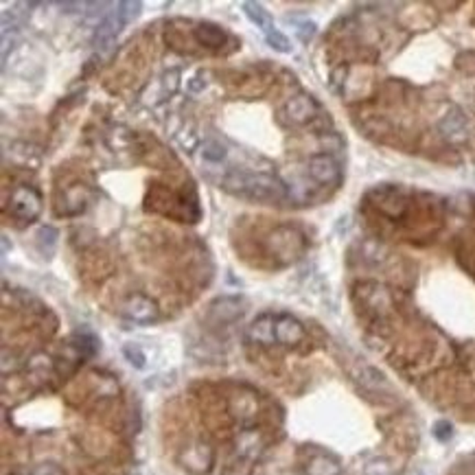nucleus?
Segmentation results:
<instances>
[{
  "label": "nucleus",
  "mask_w": 475,
  "mask_h": 475,
  "mask_svg": "<svg viewBox=\"0 0 475 475\" xmlns=\"http://www.w3.org/2000/svg\"><path fill=\"white\" fill-rule=\"evenodd\" d=\"M224 189L248 197V200L254 202H265V204H279L287 197V189L285 184L274 178L270 173H248V171H235L230 173L228 178L224 180Z\"/></svg>",
  "instance_id": "nucleus-1"
},
{
  "label": "nucleus",
  "mask_w": 475,
  "mask_h": 475,
  "mask_svg": "<svg viewBox=\"0 0 475 475\" xmlns=\"http://www.w3.org/2000/svg\"><path fill=\"white\" fill-rule=\"evenodd\" d=\"M42 213V200L31 186H18L11 193L9 200V215L20 219V222H33Z\"/></svg>",
  "instance_id": "nucleus-2"
},
{
  "label": "nucleus",
  "mask_w": 475,
  "mask_h": 475,
  "mask_svg": "<svg viewBox=\"0 0 475 475\" xmlns=\"http://www.w3.org/2000/svg\"><path fill=\"white\" fill-rule=\"evenodd\" d=\"M120 313H123L129 322L136 324H151L158 320V305L151 300V298L142 296V294H134L129 296L127 300L120 307Z\"/></svg>",
  "instance_id": "nucleus-3"
},
{
  "label": "nucleus",
  "mask_w": 475,
  "mask_h": 475,
  "mask_svg": "<svg viewBox=\"0 0 475 475\" xmlns=\"http://www.w3.org/2000/svg\"><path fill=\"white\" fill-rule=\"evenodd\" d=\"M307 171H309V178L322 186L337 184L342 178V169H339L337 160L333 156H329V153H318V156L309 158Z\"/></svg>",
  "instance_id": "nucleus-4"
},
{
  "label": "nucleus",
  "mask_w": 475,
  "mask_h": 475,
  "mask_svg": "<svg viewBox=\"0 0 475 475\" xmlns=\"http://www.w3.org/2000/svg\"><path fill=\"white\" fill-rule=\"evenodd\" d=\"M246 303L243 298L239 296H224V298H217V300L208 307V320H213L215 324H228V322H235L243 316L246 311Z\"/></svg>",
  "instance_id": "nucleus-5"
},
{
  "label": "nucleus",
  "mask_w": 475,
  "mask_h": 475,
  "mask_svg": "<svg viewBox=\"0 0 475 475\" xmlns=\"http://www.w3.org/2000/svg\"><path fill=\"white\" fill-rule=\"evenodd\" d=\"M318 110H320V105H318L316 99L311 94H307V92H300V94H296V97L290 99V101H287L285 114L294 125H305L318 114Z\"/></svg>",
  "instance_id": "nucleus-6"
},
{
  "label": "nucleus",
  "mask_w": 475,
  "mask_h": 475,
  "mask_svg": "<svg viewBox=\"0 0 475 475\" xmlns=\"http://www.w3.org/2000/svg\"><path fill=\"white\" fill-rule=\"evenodd\" d=\"M305 339V326L294 316H276V342L285 346H296Z\"/></svg>",
  "instance_id": "nucleus-7"
},
{
  "label": "nucleus",
  "mask_w": 475,
  "mask_h": 475,
  "mask_svg": "<svg viewBox=\"0 0 475 475\" xmlns=\"http://www.w3.org/2000/svg\"><path fill=\"white\" fill-rule=\"evenodd\" d=\"M180 465L184 469H189L193 473H206L208 469L213 467V451L208 445L197 443L193 447H189L180 456Z\"/></svg>",
  "instance_id": "nucleus-8"
},
{
  "label": "nucleus",
  "mask_w": 475,
  "mask_h": 475,
  "mask_svg": "<svg viewBox=\"0 0 475 475\" xmlns=\"http://www.w3.org/2000/svg\"><path fill=\"white\" fill-rule=\"evenodd\" d=\"M248 337L254 342V344L261 346H272L276 344V318L270 313L259 316L248 329Z\"/></svg>",
  "instance_id": "nucleus-9"
},
{
  "label": "nucleus",
  "mask_w": 475,
  "mask_h": 475,
  "mask_svg": "<svg viewBox=\"0 0 475 475\" xmlns=\"http://www.w3.org/2000/svg\"><path fill=\"white\" fill-rule=\"evenodd\" d=\"M123 27H125V20H123V16L118 14V9L110 11V14L101 20V25L97 27L94 44H97V47H101V49L110 47V44L116 40V36H118Z\"/></svg>",
  "instance_id": "nucleus-10"
},
{
  "label": "nucleus",
  "mask_w": 475,
  "mask_h": 475,
  "mask_svg": "<svg viewBox=\"0 0 475 475\" xmlns=\"http://www.w3.org/2000/svg\"><path fill=\"white\" fill-rule=\"evenodd\" d=\"M440 131H443V136L449 138V140H462L467 134V116L460 112L458 107H451L449 112L443 116V120H440Z\"/></svg>",
  "instance_id": "nucleus-11"
},
{
  "label": "nucleus",
  "mask_w": 475,
  "mask_h": 475,
  "mask_svg": "<svg viewBox=\"0 0 475 475\" xmlns=\"http://www.w3.org/2000/svg\"><path fill=\"white\" fill-rule=\"evenodd\" d=\"M305 475H342V465L326 454H318L305 465Z\"/></svg>",
  "instance_id": "nucleus-12"
},
{
  "label": "nucleus",
  "mask_w": 475,
  "mask_h": 475,
  "mask_svg": "<svg viewBox=\"0 0 475 475\" xmlns=\"http://www.w3.org/2000/svg\"><path fill=\"white\" fill-rule=\"evenodd\" d=\"M195 40L204 44V47L208 49H219L226 44V33L222 27L217 25H211V22H204V25H200L195 29Z\"/></svg>",
  "instance_id": "nucleus-13"
},
{
  "label": "nucleus",
  "mask_w": 475,
  "mask_h": 475,
  "mask_svg": "<svg viewBox=\"0 0 475 475\" xmlns=\"http://www.w3.org/2000/svg\"><path fill=\"white\" fill-rule=\"evenodd\" d=\"M241 7H243V11H246V16L250 18L252 25H257V29L263 31V36H265L268 31L276 29V27L272 25L268 11L263 9V5H259V3H243Z\"/></svg>",
  "instance_id": "nucleus-14"
},
{
  "label": "nucleus",
  "mask_w": 475,
  "mask_h": 475,
  "mask_svg": "<svg viewBox=\"0 0 475 475\" xmlns=\"http://www.w3.org/2000/svg\"><path fill=\"white\" fill-rule=\"evenodd\" d=\"M57 230H55L53 226H42L38 228L36 233V243H38V250L44 254V257H51V254L55 252V248H57Z\"/></svg>",
  "instance_id": "nucleus-15"
},
{
  "label": "nucleus",
  "mask_w": 475,
  "mask_h": 475,
  "mask_svg": "<svg viewBox=\"0 0 475 475\" xmlns=\"http://www.w3.org/2000/svg\"><path fill=\"white\" fill-rule=\"evenodd\" d=\"M363 475H399V469L388 458H374L363 467Z\"/></svg>",
  "instance_id": "nucleus-16"
},
{
  "label": "nucleus",
  "mask_w": 475,
  "mask_h": 475,
  "mask_svg": "<svg viewBox=\"0 0 475 475\" xmlns=\"http://www.w3.org/2000/svg\"><path fill=\"white\" fill-rule=\"evenodd\" d=\"M265 42H268V47H272L274 51L279 53H292V42L287 40V36H283V33L279 29H272L265 33Z\"/></svg>",
  "instance_id": "nucleus-17"
},
{
  "label": "nucleus",
  "mask_w": 475,
  "mask_h": 475,
  "mask_svg": "<svg viewBox=\"0 0 475 475\" xmlns=\"http://www.w3.org/2000/svg\"><path fill=\"white\" fill-rule=\"evenodd\" d=\"M202 158L208 162H222L226 158V147L217 140H206L202 147Z\"/></svg>",
  "instance_id": "nucleus-18"
},
{
  "label": "nucleus",
  "mask_w": 475,
  "mask_h": 475,
  "mask_svg": "<svg viewBox=\"0 0 475 475\" xmlns=\"http://www.w3.org/2000/svg\"><path fill=\"white\" fill-rule=\"evenodd\" d=\"M123 357H125L136 370H142V368H145V363H147L145 352H142V348H140L138 344H125V346H123Z\"/></svg>",
  "instance_id": "nucleus-19"
},
{
  "label": "nucleus",
  "mask_w": 475,
  "mask_h": 475,
  "mask_svg": "<svg viewBox=\"0 0 475 475\" xmlns=\"http://www.w3.org/2000/svg\"><path fill=\"white\" fill-rule=\"evenodd\" d=\"M259 451V434H254V432H250V434H243L241 438H239V454L241 456H254Z\"/></svg>",
  "instance_id": "nucleus-20"
},
{
  "label": "nucleus",
  "mask_w": 475,
  "mask_h": 475,
  "mask_svg": "<svg viewBox=\"0 0 475 475\" xmlns=\"http://www.w3.org/2000/svg\"><path fill=\"white\" fill-rule=\"evenodd\" d=\"M296 25V36H298V40H300L303 44H307L309 40H311L313 36H316V22H309V20H300V22H294Z\"/></svg>",
  "instance_id": "nucleus-21"
},
{
  "label": "nucleus",
  "mask_w": 475,
  "mask_h": 475,
  "mask_svg": "<svg viewBox=\"0 0 475 475\" xmlns=\"http://www.w3.org/2000/svg\"><path fill=\"white\" fill-rule=\"evenodd\" d=\"M116 9H118V14L123 16L125 25H129L131 20H136V18L140 16L142 5H140V3H118V5H116Z\"/></svg>",
  "instance_id": "nucleus-22"
},
{
  "label": "nucleus",
  "mask_w": 475,
  "mask_h": 475,
  "mask_svg": "<svg viewBox=\"0 0 475 475\" xmlns=\"http://www.w3.org/2000/svg\"><path fill=\"white\" fill-rule=\"evenodd\" d=\"M27 475H66L64 469L55 462H40V465L33 467Z\"/></svg>",
  "instance_id": "nucleus-23"
},
{
  "label": "nucleus",
  "mask_w": 475,
  "mask_h": 475,
  "mask_svg": "<svg viewBox=\"0 0 475 475\" xmlns=\"http://www.w3.org/2000/svg\"><path fill=\"white\" fill-rule=\"evenodd\" d=\"M451 434H454V427H451L449 421H438L434 425V436L440 440V443H447V440L451 438Z\"/></svg>",
  "instance_id": "nucleus-24"
},
{
  "label": "nucleus",
  "mask_w": 475,
  "mask_h": 475,
  "mask_svg": "<svg viewBox=\"0 0 475 475\" xmlns=\"http://www.w3.org/2000/svg\"><path fill=\"white\" fill-rule=\"evenodd\" d=\"M346 73H348L346 66H337V68H335L333 73H331V88H333L335 92H339V88L344 86Z\"/></svg>",
  "instance_id": "nucleus-25"
}]
</instances>
